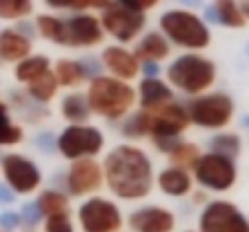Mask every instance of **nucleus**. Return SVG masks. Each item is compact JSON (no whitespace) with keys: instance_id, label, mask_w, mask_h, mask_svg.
Masks as SVG:
<instances>
[{"instance_id":"1","label":"nucleus","mask_w":249,"mask_h":232,"mask_svg":"<svg viewBox=\"0 0 249 232\" xmlns=\"http://www.w3.org/2000/svg\"><path fill=\"white\" fill-rule=\"evenodd\" d=\"M102 174L109 191L121 201H141L153 191L155 184L150 157L145 155V150L128 143L116 145L104 157Z\"/></svg>"},{"instance_id":"2","label":"nucleus","mask_w":249,"mask_h":232,"mask_svg":"<svg viewBox=\"0 0 249 232\" xmlns=\"http://www.w3.org/2000/svg\"><path fill=\"white\" fill-rule=\"evenodd\" d=\"M85 99H87V107L92 114H97L107 121H119L131 114V109L136 104V89L128 82L114 80L109 75H97L89 80Z\"/></svg>"},{"instance_id":"3","label":"nucleus","mask_w":249,"mask_h":232,"mask_svg":"<svg viewBox=\"0 0 249 232\" xmlns=\"http://www.w3.org/2000/svg\"><path fill=\"white\" fill-rule=\"evenodd\" d=\"M160 34L169 41V46H181L186 51H201L211 46L208 24L191 10L172 7L160 15Z\"/></svg>"},{"instance_id":"4","label":"nucleus","mask_w":249,"mask_h":232,"mask_svg":"<svg viewBox=\"0 0 249 232\" xmlns=\"http://www.w3.org/2000/svg\"><path fill=\"white\" fill-rule=\"evenodd\" d=\"M155 7V2H109L97 7L99 10V24L102 32L114 36L119 46L131 44L143 29H145V10Z\"/></svg>"},{"instance_id":"5","label":"nucleus","mask_w":249,"mask_h":232,"mask_svg":"<svg viewBox=\"0 0 249 232\" xmlns=\"http://www.w3.org/2000/svg\"><path fill=\"white\" fill-rule=\"evenodd\" d=\"M218 77V68L211 58L201 56V54H184L179 58H174L167 68V80L172 87H177L184 94H203L213 87Z\"/></svg>"},{"instance_id":"6","label":"nucleus","mask_w":249,"mask_h":232,"mask_svg":"<svg viewBox=\"0 0 249 232\" xmlns=\"http://www.w3.org/2000/svg\"><path fill=\"white\" fill-rule=\"evenodd\" d=\"M186 116H189V124H196L198 128L223 131L235 116V102L225 92L203 94L189 102Z\"/></svg>"},{"instance_id":"7","label":"nucleus","mask_w":249,"mask_h":232,"mask_svg":"<svg viewBox=\"0 0 249 232\" xmlns=\"http://www.w3.org/2000/svg\"><path fill=\"white\" fill-rule=\"evenodd\" d=\"M0 172H2V184L15 196L17 194H34L44 181V174H41L39 164L19 153L2 155L0 157Z\"/></svg>"},{"instance_id":"8","label":"nucleus","mask_w":249,"mask_h":232,"mask_svg":"<svg viewBox=\"0 0 249 232\" xmlns=\"http://www.w3.org/2000/svg\"><path fill=\"white\" fill-rule=\"evenodd\" d=\"M104 32L97 15L89 7H71V17H63V44L73 49H89L102 44Z\"/></svg>"},{"instance_id":"9","label":"nucleus","mask_w":249,"mask_h":232,"mask_svg":"<svg viewBox=\"0 0 249 232\" xmlns=\"http://www.w3.org/2000/svg\"><path fill=\"white\" fill-rule=\"evenodd\" d=\"M194 177L203 189L211 191H230L237 184V167L232 160L220 157V155L206 153L196 160V164L191 167Z\"/></svg>"},{"instance_id":"10","label":"nucleus","mask_w":249,"mask_h":232,"mask_svg":"<svg viewBox=\"0 0 249 232\" xmlns=\"http://www.w3.org/2000/svg\"><path fill=\"white\" fill-rule=\"evenodd\" d=\"M58 145V153L68 160H87V157H94V155L102 153L104 148V136L97 126H66L56 141Z\"/></svg>"},{"instance_id":"11","label":"nucleus","mask_w":249,"mask_h":232,"mask_svg":"<svg viewBox=\"0 0 249 232\" xmlns=\"http://www.w3.org/2000/svg\"><path fill=\"white\" fill-rule=\"evenodd\" d=\"M78 223L83 232H119L124 218L114 201L92 196L78 208Z\"/></svg>"},{"instance_id":"12","label":"nucleus","mask_w":249,"mask_h":232,"mask_svg":"<svg viewBox=\"0 0 249 232\" xmlns=\"http://www.w3.org/2000/svg\"><path fill=\"white\" fill-rule=\"evenodd\" d=\"M198 232H249V220L235 203L211 201L198 215Z\"/></svg>"},{"instance_id":"13","label":"nucleus","mask_w":249,"mask_h":232,"mask_svg":"<svg viewBox=\"0 0 249 232\" xmlns=\"http://www.w3.org/2000/svg\"><path fill=\"white\" fill-rule=\"evenodd\" d=\"M143 114H145V124H148V138H153V141L179 138L189 128L186 109L179 102H169L160 109L143 111Z\"/></svg>"},{"instance_id":"14","label":"nucleus","mask_w":249,"mask_h":232,"mask_svg":"<svg viewBox=\"0 0 249 232\" xmlns=\"http://www.w3.org/2000/svg\"><path fill=\"white\" fill-rule=\"evenodd\" d=\"M104 184V174H102V164L94 157L87 160H75L68 169L66 177V186L71 196H89L94 191H99Z\"/></svg>"},{"instance_id":"15","label":"nucleus","mask_w":249,"mask_h":232,"mask_svg":"<svg viewBox=\"0 0 249 232\" xmlns=\"http://www.w3.org/2000/svg\"><path fill=\"white\" fill-rule=\"evenodd\" d=\"M174 225V213L162 206H143L128 215V228L133 232H172Z\"/></svg>"},{"instance_id":"16","label":"nucleus","mask_w":249,"mask_h":232,"mask_svg":"<svg viewBox=\"0 0 249 232\" xmlns=\"http://www.w3.org/2000/svg\"><path fill=\"white\" fill-rule=\"evenodd\" d=\"M102 66L109 71V75L114 80H121V82H128V85L141 73V63L136 61V56L126 46H119V44L107 46L102 51Z\"/></svg>"},{"instance_id":"17","label":"nucleus","mask_w":249,"mask_h":232,"mask_svg":"<svg viewBox=\"0 0 249 232\" xmlns=\"http://www.w3.org/2000/svg\"><path fill=\"white\" fill-rule=\"evenodd\" d=\"M32 56V36L19 27L0 29V61L2 63H19Z\"/></svg>"},{"instance_id":"18","label":"nucleus","mask_w":249,"mask_h":232,"mask_svg":"<svg viewBox=\"0 0 249 232\" xmlns=\"http://www.w3.org/2000/svg\"><path fill=\"white\" fill-rule=\"evenodd\" d=\"M136 102L141 104V111H153L174 102V92L160 77H143L136 89Z\"/></svg>"},{"instance_id":"19","label":"nucleus","mask_w":249,"mask_h":232,"mask_svg":"<svg viewBox=\"0 0 249 232\" xmlns=\"http://www.w3.org/2000/svg\"><path fill=\"white\" fill-rule=\"evenodd\" d=\"M169 51H172V46L160 32H148V34H143V39L136 44V49L131 54L136 56L138 63H155L158 66L160 61L169 58Z\"/></svg>"},{"instance_id":"20","label":"nucleus","mask_w":249,"mask_h":232,"mask_svg":"<svg viewBox=\"0 0 249 232\" xmlns=\"http://www.w3.org/2000/svg\"><path fill=\"white\" fill-rule=\"evenodd\" d=\"M191 184H194L191 174L184 172V169H177V167H165V169L158 174V186H160V191L167 194V196H174V198L191 194Z\"/></svg>"},{"instance_id":"21","label":"nucleus","mask_w":249,"mask_h":232,"mask_svg":"<svg viewBox=\"0 0 249 232\" xmlns=\"http://www.w3.org/2000/svg\"><path fill=\"white\" fill-rule=\"evenodd\" d=\"M51 73L56 75L58 87H78V85H83L85 80H87V66H85L83 61L61 58V61L53 66Z\"/></svg>"},{"instance_id":"22","label":"nucleus","mask_w":249,"mask_h":232,"mask_svg":"<svg viewBox=\"0 0 249 232\" xmlns=\"http://www.w3.org/2000/svg\"><path fill=\"white\" fill-rule=\"evenodd\" d=\"M49 71H51V61L44 54L27 56L24 61L15 63V80L22 82V85H29V82H34L36 77H41L44 73H49Z\"/></svg>"},{"instance_id":"23","label":"nucleus","mask_w":249,"mask_h":232,"mask_svg":"<svg viewBox=\"0 0 249 232\" xmlns=\"http://www.w3.org/2000/svg\"><path fill=\"white\" fill-rule=\"evenodd\" d=\"M61 114H63V119L71 126H83L85 121L89 119V107H87L85 94H80V92L66 94L63 102H61Z\"/></svg>"},{"instance_id":"24","label":"nucleus","mask_w":249,"mask_h":232,"mask_svg":"<svg viewBox=\"0 0 249 232\" xmlns=\"http://www.w3.org/2000/svg\"><path fill=\"white\" fill-rule=\"evenodd\" d=\"M36 208L41 213V218H56V215H68V196L56 191V189H46L39 194Z\"/></svg>"},{"instance_id":"25","label":"nucleus","mask_w":249,"mask_h":232,"mask_svg":"<svg viewBox=\"0 0 249 232\" xmlns=\"http://www.w3.org/2000/svg\"><path fill=\"white\" fill-rule=\"evenodd\" d=\"M58 82H56V75L49 71V73H44L41 77H36L34 82H29L27 85V97L32 99V102H36V104H49L56 94H58Z\"/></svg>"},{"instance_id":"26","label":"nucleus","mask_w":249,"mask_h":232,"mask_svg":"<svg viewBox=\"0 0 249 232\" xmlns=\"http://www.w3.org/2000/svg\"><path fill=\"white\" fill-rule=\"evenodd\" d=\"M169 162L172 167L177 169H184V172H191V167L196 164V160L201 157V150L196 143H189V141H179L172 150H169Z\"/></svg>"},{"instance_id":"27","label":"nucleus","mask_w":249,"mask_h":232,"mask_svg":"<svg viewBox=\"0 0 249 232\" xmlns=\"http://www.w3.org/2000/svg\"><path fill=\"white\" fill-rule=\"evenodd\" d=\"M24 138V131L22 126H17L10 116V107L5 102H0V148H7V145H17L22 143Z\"/></svg>"},{"instance_id":"28","label":"nucleus","mask_w":249,"mask_h":232,"mask_svg":"<svg viewBox=\"0 0 249 232\" xmlns=\"http://www.w3.org/2000/svg\"><path fill=\"white\" fill-rule=\"evenodd\" d=\"M213 10H215V22L223 24V27L242 29V27L247 24L245 17H242V12H240V5L232 2V0H218V2L213 5Z\"/></svg>"},{"instance_id":"29","label":"nucleus","mask_w":249,"mask_h":232,"mask_svg":"<svg viewBox=\"0 0 249 232\" xmlns=\"http://www.w3.org/2000/svg\"><path fill=\"white\" fill-rule=\"evenodd\" d=\"M36 32L51 41V44H63V17L61 15H51V12H41L36 17Z\"/></svg>"},{"instance_id":"30","label":"nucleus","mask_w":249,"mask_h":232,"mask_svg":"<svg viewBox=\"0 0 249 232\" xmlns=\"http://www.w3.org/2000/svg\"><path fill=\"white\" fill-rule=\"evenodd\" d=\"M242 150V141L237 133H218L211 138V153L220 155V157H228L235 162V157Z\"/></svg>"},{"instance_id":"31","label":"nucleus","mask_w":249,"mask_h":232,"mask_svg":"<svg viewBox=\"0 0 249 232\" xmlns=\"http://www.w3.org/2000/svg\"><path fill=\"white\" fill-rule=\"evenodd\" d=\"M32 12H34V5L27 0H0V19L19 22Z\"/></svg>"},{"instance_id":"32","label":"nucleus","mask_w":249,"mask_h":232,"mask_svg":"<svg viewBox=\"0 0 249 232\" xmlns=\"http://www.w3.org/2000/svg\"><path fill=\"white\" fill-rule=\"evenodd\" d=\"M44 232H75V225L68 215H56L44 220Z\"/></svg>"},{"instance_id":"33","label":"nucleus","mask_w":249,"mask_h":232,"mask_svg":"<svg viewBox=\"0 0 249 232\" xmlns=\"http://www.w3.org/2000/svg\"><path fill=\"white\" fill-rule=\"evenodd\" d=\"M19 225H22V223H19V213H15V211L0 213V230L12 232V230H17Z\"/></svg>"},{"instance_id":"34","label":"nucleus","mask_w":249,"mask_h":232,"mask_svg":"<svg viewBox=\"0 0 249 232\" xmlns=\"http://www.w3.org/2000/svg\"><path fill=\"white\" fill-rule=\"evenodd\" d=\"M12 201H15V194L0 181V206H10Z\"/></svg>"},{"instance_id":"35","label":"nucleus","mask_w":249,"mask_h":232,"mask_svg":"<svg viewBox=\"0 0 249 232\" xmlns=\"http://www.w3.org/2000/svg\"><path fill=\"white\" fill-rule=\"evenodd\" d=\"M240 12H242V17H245V22H249V0H245V2L240 5Z\"/></svg>"},{"instance_id":"36","label":"nucleus","mask_w":249,"mask_h":232,"mask_svg":"<svg viewBox=\"0 0 249 232\" xmlns=\"http://www.w3.org/2000/svg\"><path fill=\"white\" fill-rule=\"evenodd\" d=\"M186 232H196V230H186Z\"/></svg>"},{"instance_id":"37","label":"nucleus","mask_w":249,"mask_h":232,"mask_svg":"<svg viewBox=\"0 0 249 232\" xmlns=\"http://www.w3.org/2000/svg\"><path fill=\"white\" fill-rule=\"evenodd\" d=\"M0 232H5V230H0Z\"/></svg>"}]
</instances>
